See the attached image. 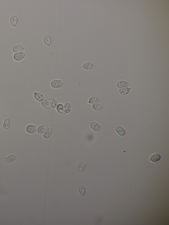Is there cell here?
<instances>
[{"instance_id":"6da1fadb","label":"cell","mask_w":169,"mask_h":225,"mask_svg":"<svg viewBox=\"0 0 169 225\" xmlns=\"http://www.w3.org/2000/svg\"><path fill=\"white\" fill-rule=\"evenodd\" d=\"M65 82L60 79L54 80L51 82L50 86L54 89H59L62 88L64 86Z\"/></svg>"},{"instance_id":"7a4b0ae2","label":"cell","mask_w":169,"mask_h":225,"mask_svg":"<svg viewBox=\"0 0 169 225\" xmlns=\"http://www.w3.org/2000/svg\"><path fill=\"white\" fill-rule=\"evenodd\" d=\"M26 52L25 51H22L18 53H14L13 58L15 61L17 62H21L25 58Z\"/></svg>"},{"instance_id":"3957f363","label":"cell","mask_w":169,"mask_h":225,"mask_svg":"<svg viewBox=\"0 0 169 225\" xmlns=\"http://www.w3.org/2000/svg\"><path fill=\"white\" fill-rule=\"evenodd\" d=\"M38 127L36 125L29 124L26 127V130L28 134H34L36 133Z\"/></svg>"},{"instance_id":"277c9868","label":"cell","mask_w":169,"mask_h":225,"mask_svg":"<svg viewBox=\"0 0 169 225\" xmlns=\"http://www.w3.org/2000/svg\"><path fill=\"white\" fill-rule=\"evenodd\" d=\"M33 97L38 102H41L44 99V97L43 94L39 92L35 91L33 93Z\"/></svg>"},{"instance_id":"5b68a950","label":"cell","mask_w":169,"mask_h":225,"mask_svg":"<svg viewBox=\"0 0 169 225\" xmlns=\"http://www.w3.org/2000/svg\"><path fill=\"white\" fill-rule=\"evenodd\" d=\"M90 125L91 129L95 132H98L101 129V126L100 124L94 121H90Z\"/></svg>"},{"instance_id":"8992f818","label":"cell","mask_w":169,"mask_h":225,"mask_svg":"<svg viewBox=\"0 0 169 225\" xmlns=\"http://www.w3.org/2000/svg\"><path fill=\"white\" fill-rule=\"evenodd\" d=\"M53 132L52 127H49L43 134V137L45 139H48L51 137Z\"/></svg>"},{"instance_id":"52a82bcc","label":"cell","mask_w":169,"mask_h":225,"mask_svg":"<svg viewBox=\"0 0 169 225\" xmlns=\"http://www.w3.org/2000/svg\"><path fill=\"white\" fill-rule=\"evenodd\" d=\"M129 85V84L127 82L123 80L119 81L117 82L116 84V87L119 89L125 88Z\"/></svg>"},{"instance_id":"ba28073f","label":"cell","mask_w":169,"mask_h":225,"mask_svg":"<svg viewBox=\"0 0 169 225\" xmlns=\"http://www.w3.org/2000/svg\"><path fill=\"white\" fill-rule=\"evenodd\" d=\"M11 125L10 120L8 118H5L3 124V128L5 130H8L10 128Z\"/></svg>"},{"instance_id":"9c48e42d","label":"cell","mask_w":169,"mask_h":225,"mask_svg":"<svg viewBox=\"0 0 169 225\" xmlns=\"http://www.w3.org/2000/svg\"><path fill=\"white\" fill-rule=\"evenodd\" d=\"M114 128L116 132L119 136H123L125 135L126 132L125 129L122 127L119 126H116Z\"/></svg>"},{"instance_id":"30bf717a","label":"cell","mask_w":169,"mask_h":225,"mask_svg":"<svg viewBox=\"0 0 169 225\" xmlns=\"http://www.w3.org/2000/svg\"><path fill=\"white\" fill-rule=\"evenodd\" d=\"M132 88L130 87H125V88H120L119 90V93L120 95H126L129 93Z\"/></svg>"},{"instance_id":"8fae6325","label":"cell","mask_w":169,"mask_h":225,"mask_svg":"<svg viewBox=\"0 0 169 225\" xmlns=\"http://www.w3.org/2000/svg\"><path fill=\"white\" fill-rule=\"evenodd\" d=\"M25 49V48L20 45H16L14 46L12 48V51L13 53H17L22 52Z\"/></svg>"},{"instance_id":"7c38bea8","label":"cell","mask_w":169,"mask_h":225,"mask_svg":"<svg viewBox=\"0 0 169 225\" xmlns=\"http://www.w3.org/2000/svg\"><path fill=\"white\" fill-rule=\"evenodd\" d=\"M18 23V17L15 15L11 17L10 19V23L11 26L13 27H15L17 26Z\"/></svg>"},{"instance_id":"4fadbf2b","label":"cell","mask_w":169,"mask_h":225,"mask_svg":"<svg viewBox=\"0 0 169 225\" xmlns=\"http://www.w3.org/2000/svg\"><path fill=\"white\" fill-rule=\"evenodd\" d=\"M48 128V125L47 124H44L40 125L38 127L37 133L39 134H43L46 130Z\"/></svg>"},{"instance_id":"5bb4252c","label":"cell","mask_w":169,"mask_h":225,"mask_svg":"<svg viewBox=\"0 0 169 225\" xmlns=\"http://www.w3.org/2000/svg\"><path fill=\"white\" fill-rule=\"evenodd\" d=\"M64 105V112L65 114H68L71 112L72 106L69 103L67 102L65 103Z\"/></svg>"},{"instance_id":"9a60e30c","label":"cell","mask_w":169,"mask_h":225,"mask_svg":"<svg viewBox=\"0 0 169 225\" xmlns=\"http://www.w3.org/2000/svg\"><path fill=\"white\" fill-rule=\"evenodd\" d=\"M100 101V99L99 97L97 96H92L89 98L88 100V102L90 104H93L95 103H98Z\"/></svg>"},{"instance_id":"2e32d148","label":"cell","mask_w":169,"mask_h":225,"mask_svg":"<svg viewBox=\"0 0 169 225\" xmlns=\"http://www.w3.org/2000/svg\"><path fill=\"white\" fill-rule=\"evenodd\" d=\"M56 110L60 114H65L64 112V105L61 103H59L56 108Z\"/></svg>"},{"instance_id":"e0dca14e","label":"cell","mask_w":169,"mask_h":225,"mask_svg":"<svg viewBox=\"0 0 169 225\" xmlns=\"http://www.w3.org/2000/svg\"><path fill=\"white\" fill-rule=\"evenodd\" d=\"M16 159V157L15 155H11L5 158V161L6 163H10L14 161Z\"/></svg>"},{"instance_id":"ac0fdd59","label":"cell","mask_w":169,"mask_h":225,"mask_svg":"<svg viewBox=\"0 0 169 225\" xmlns=\"http://www.w3.org/2000/svg\"><path fill=\"white\" fill-rule=\"evenodd\" d=\"M93 67V65L92 63L90 62H87L83 64L82 66V68L86 70H90L92 69Z\"/></svg>"},{"instance_id":"d6986e66","label":"cell","mask_w":169,"mask_h":225,"mask_svg":"<svg viewBox=\"0 0 169 225\" xmlns=\"http://www.w3.org/2000/svg\"><path fill=\"white\" fill-rule=\"evenodd\" d=\"M161 158V156L159 154L156 153L152 155L150 157L149 160L153 162L158 161Z\"/></svg>"},{"instance_id":"ffe728a7","label":"cell","mask_w":169,"mask_h":225,"mask_svg":"<svg viewBox=\"0 0 169 225\" xmlns=\"http://www.w3.org/2000/svg\"><path fill=\"white\" fill-rule=\"evenodd\" d=\"M41 106L44 108L49 109L50 108L51 106L48 101L47 99H44L41 102Z\"/></svg>"},{"instance_id":"44dd1931","label":"cell","mask_w":169,"mask_h":225,"mask_svg":"<svg viewBox=\"0 0 169 225\" xmlns=\"http://www.w3.org/2000/svg\"><path fill=\"white\" fill-rule=\"evenodd\" d=\"M52 42L51 37L49 36H46L43 39V42L45 45L48 47H50Z\"/></svg>"},{"instance_id":"7402d4cb","label":"cell","mask_w":169,"mask_h":225,"mask_svg":"<svg viewBox=\"0 0 169 225\" xmlns=\"http://www.w3.org/2000/svg\"><path fill=\"white\" fill-rule=\"evenodd\" d=\"M48 100L50 105L51 107H52L53 108H56L58 104L57 101L54 99H50Z\"/></svg>"},{"instance_id":"603a6c76","label":"cell","mask_w":169,"mask_h":225,"mask_svg":"<svg viewBox=\"0 0 169 225\" xmlns=\"http://www.w3.org/2000/svg\"><path fill=\"white\" fill-rule=\"evenodd\" d=\"M86 166V163L82 161L77 166V169L79 172H82L83 171Z\"/></svg>"},{"instance_id":"cb8c5ba5","label":"cell","mask_w":169,"mask_h":225,"mask_svg":"<svg viewBox=\"0 0 169 225\" xmlns=\"http://www.w3.org/2000/svg\"><path fill=\"white\" fill-rule=\"evenodd\" d=\"M92 108L95 111H99L101 110L103 107H102L99 103H95L92 104Z\"/></svg>"},{"instance_id":"d4e9b609","label":"cell","mask_w":169,"mask_h":225,"mask_svg":"<svg viewBox=\"0 0 169 225\" xmlns=\"http://www.w3.org/2000/svg\"><path fill=\"white\" fill-rule=\"evenodd\" d=\"M79 192L81 196H83L84 195L85 193V189L84 186L83 185H81L79 187Z\"/></svg>"}]
</instances>
